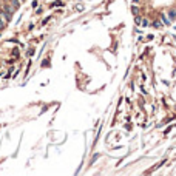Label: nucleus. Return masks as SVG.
Listing matches in <instances>:
<instances>
[{
	"instance_id": "f257e3e1",
	"label": "nucleus",
	"mask_w": 176,
	"mask_h": 176,
	"mask_svg": "<svg viewBox=\"0 0 176 176\" xmlns=\"http://www.w3.org/2000/svg\"><path fill=\"white\" fill-rule=\"evenodd\" d=\"M9 5H11L16 11V9H19V6H20V2H19V0H9Z\"/></svg>"
},
{
	"instance_id": "f03ea898",
	"label": "nucleus",
	"mask_w": 176,
	"mask_h": 176,
	"mask_svg": "<svg viewBox=\"0 0 176 176\" xmlns=\"http://www.w3.org/2000/svg\"><path fill=\"white\" fill-rule=\"evenodd\" d=\"M137 13H139V8H137V6H133V14L137 16Z\"/></svg>"
},
{
	"instance_id": "7ed1b4c3",
	"label": "nucleus",
	"mask_w": 176,
	"mask_h": 176,
	"mask_svg": "<svg viewBox=\"0 0 176 176\" xmlns=\"http://www.w3.org/2000/svg\"><path fill=\"white\" fill-rule=\"evenodd\" d=\"M3 26H5V22L2 20V17H0V30H3Z\"/></svg>"
},
{
	"instance_id": "20e7f679",
	"label": "nucleus",
	"mask_w": 176,
	"mask_h": 176,
	"mask_svg": "<svg viewBox=\"0 0 176 176\" xmlns=\"http://www.w3.org/2000/svg\"><path fill=\"white\" fill-rule=\"evenodd\" d=\"M162 22H164V23H167V25L170 23V22H169V20H167V19H165V16H162Z\"/></svg>"
},
{
	"instance_id": "39448f33",
	"label": "nucleus",
	"mask_w": 176,
	"mask_h": 176,
	"mask_svg": "<svg viewBox=\"0 0 176 176\" xmlns=\"http://www.w3.org/2000/svg\"><path fill=\"white\" fill-rule=\"evenodd\" d=\"M20 2H25V0H20Z\"/></svg>"
},
{
	"instance_id": "423d86ee",
	"label": "nucleus",
	"mask_w": 176,
	"mask_h": 176,
	"mask_svg": "<svg viewBox=\"0 0 176 176\" xmlns=\"http://www.w3.org/2000/svg\"><path fill=\"white\" fill-rule=\"evenodd\" d=\"M136 2H137V0H136Z\"/></svg>"
}]
</instances>
